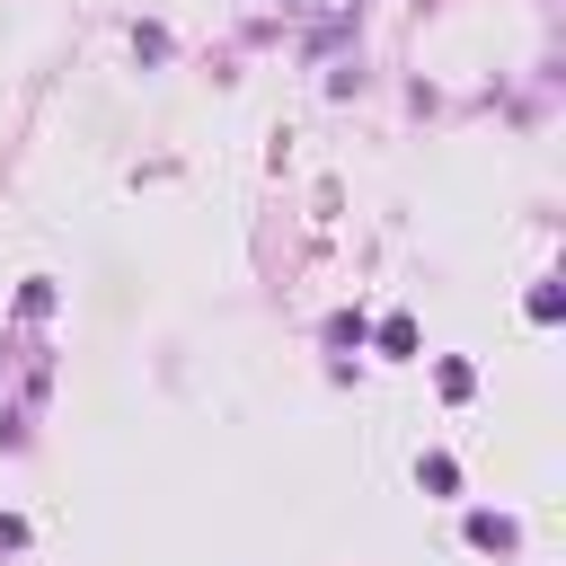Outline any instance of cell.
Returning a JSON list of instances; mask_svg holds the SVG:
<instances>
[{
	"label": "cell",
	"instance_id": "1",
	"mask_svg": "<svg viewBox=\"0 0 566 566\" xmlns=\"http://www.w3.org/2000/svg\"><path fill=\"white\" fill-rule=\"evenodd\" d=\"M469 540H478V549H514V522H505V514H469Z\"/></svg>",
	"mask_w": 566,
	"mask_h": 566
},
{
	"label": "cell",
	"instance_id": "2",
	"mask_svg": "<svg viewBox=\"0 0 566 566\" xmlns=\"http://www.w3.org/2000/svg\"><path fill=\"white\" fill-rule=\"evenodd\" d=\"M416 478H424V487H434V495H452V487H460V469H452L443 452H424V460H416Z\"/></svg>",
	"mask_w": 566,
	"mask_h": 566
},
{
	"label": "cell",
	"instance_id": "3",
	"mask_svg": "<svg viewBox=\"0 0 566 566\" xmlns=\"http://www.w3.org/2000/svg\"><path fill=\"white\" fill-rule=\"evenodd\" d=\"M381 354H416V319H381Z\"/></svg>",
	"mask_w": 566,
	"mask_h": 566
},
{
	"label": "cell",
	"instance_id": "4",
	"mask_svg": "<svg viewBox=\"0 0 566 566\" xmlns=\"http://www.w3.org/2000/svg\"><path fill=\"white\" fill-rule=\"evenodd\" d=\"M328 336H336V345H364L372 328H364V310H336V319H328Z\"/></svg>",
	"mask_w": 566,
	"mask_h": 566
},
{
	"label": "cell",
	"instance_id": "5",
	"mask_svg": "<svg viewBox=\"0 0 566 566\" xmlns=\"http://www.w3.org/2000/svg\"><path fill=\"white\" fill-rule=\"evenodd\" d=\"M10 549H27V522H19V514H0V557H10Z\"/></svg>",
	"mask_w": 566,
	"mask_h": 566
}]
</instances>
